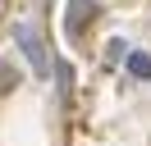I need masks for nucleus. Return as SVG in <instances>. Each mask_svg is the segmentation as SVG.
<instances>
[{"label":"nucleus","instance_id":"f257e3e1","mask_svg":"<svg viewBox=\"0 0 151 146\" xmlns=\"http://www.w3.org/2000/svg\"><path fill=\"white\" fill-rule=\"evenodd\" d=\"M14 46H19L23 55H28V64H32V73H37V78H46V73H50V59H46V46H41L37 27L19 23V27H14Z\"/></svg>","mask_w":151,"mask_h":146},{"label":"nucleus","instance_id":"f03ea898","mask_svg":"<svg viewBox=\"0 0 151 146\" xmlns=\"http://www.w3.org/2000/svg\"><path fill=\"white\" fill-rule=\"evenodd\" d=\"M96 14H101L96 0H69V23H64V32H69V36H83V27L92 23Z\"/></svg>","mask_w":151,"mask_h":146},{"label":"nucleus","instance_id":"7ed1b4c3","mask_svg":"<svg viewBox=\"0 0 151 146\" xmlns=\"http://www.w3.org/2000/svg\"><path fill=\"white\" fill-rule=\"evenodd\" d=\"M128 73L133 78H151V55L147 50H128Z\"/></svg>","mask_w":151,"mask_h":146},{"label":"nucleus","instance_id":"20e7f679","mask_svg":"<svg viewBox=\"0 0 151 146\" xmlns=\"http://www.w3.org/2000/svg\"><path fill=\"white\" fill-rule=\"evenodd\" d=\"M69 82H73V73H69V64H60V96H69Z\"/></svg>","mask_w":151,"mask_h":146},{"label":"nucleus","instance_id":"39448f33","mask_svg":"<svg viewBox=\"0 0 151 146\" xmlns=\"http://www.w3.org/2000/svg\"><path fill=\"white\" fill-rule=\"evenodd\" d=\"M0 14H5V0H0Z\"/></svg>","mask_w":151,"mask_h":146}]
</instances>
